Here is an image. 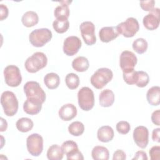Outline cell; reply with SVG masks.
I'll use <instances>...</instances> for the list:
<instances>
[{"label":"cell","instance_id":"obj_1","mask_svg":"<svg viewBox=\"0 0 160 160\" xmlns=\"http://www.w3.org/2000/svg\"><path fill=\"white\" fill-rule=\"evenodd\" d=\"M1 104L5 115L13 116L18 110V100L14 92L10 91H4L1 96Z\"/></svg>","mask_w":160,"mask_h":160},{"label":"cell","instance_id":"obj_2","mask_svg":"<svg viewBox=\"0 0 160 160\" xmlns=\"http://www.w3.org/2000/svg\"><path fill=\"white\" fill-rule=\"evenodd\" d=\"M48 58L42 52H36L29 56L25 61L24 67L30 73H35L46 66Z\"/></svg>","mask_w":160,"mask_h":160},{"label":"cell","instance_id":"obj_3","mask_svg":"<svg viewBox=\"0 0 160 160\" xmlns=\"http://www.w3.org/2000/svg\"><path fill=\"white\" fill-rule=\"evenodd\" d=\"M113 77L112 71L106 68H101L97 69L91 76L90 81L93 87L98 89L104 88Z\"/></svg>","mask_w":160,"mask_h":160},{"label":"cell","instance_id":"obj_4","mask_svg":"<svg viewBox=\"0 0 160 160\" xmlns=\"http://www.w3.org/2000/svg\"><path fill=\"white\" fill-rule=\"evenodd\" d=\"M52 37L51 30L48 28H40L33 30L29 34V40L33 46L40 48L49 42Z\"/></svg>","mask_w":160,"mask_h":160},{"label":"cell","instance_id":"obj_5","mask_svg":"<svg viewBox=\"0 0 160 160\" xmlns=\"http://www.w3.org/2000/svg\"><path fill=\"white\" fill-rule=\"evenodd\" d=\"M116 28L119 34H121L125 38H131L139 31V25L136 18L130 17L125 21L118 24Z\"/></svg>","mask_w":160,"mask_h":160},{"label":"cell","instance_id":"obj_6","mask_svg":"<svg viewBox=\"0 0 160 160\" xmlns=\"http://www.w3.org/2000/svg\"><path fill=\"white\" fill-rule=\"evenodd\" d=\"M78 104L81 109L90 111L94 105V95L92 90L88 87H82L78 92Z\"/></svg>","mask_w":160,"mask_h":160},{"label":"cell","instance_id":"obj_7","mask_svg":"<svg viewBox=\"0 0 160 160\" xmlns=\"http://www.w3.org/2000/svg\"><path fill=\"white\" fill-rule=\"evenodd\" d=\"M23 89L27 98L36 99L42 103L46 101V93L40 86V84L36 81H28L24 85Z\"/></svg>","mask_w":160,"mask_h":160},{"label":"cell","instance_id":"obj_8","mask_svg":"<svg viewBox=\"0 0 160 160\" xmlns=\"http://www.w3.org/2000/svg\"><path fill=\"white\" fill-rule=\"evenodd\" d=\"M6 84L11 87H18L22 82V76L19 68L15 65H8L4 69Z\"/></svg>","mask_w":160,"mask_h":160},{"label":"cell","instance_id":"obj_9","mask_svg":"<svg viewBox=\"0 0 160 160\" xmlns=\"http://www.w3.org/2000/svg\"><path fill=\"white\" fill-rule=\"evenodd\" d=\"M26 147L31 155L39 156L43 150L42 137L37 133L31 134L26 139Z\"/></svg>","mask_w":160,"mask_h":160},{"label":"cell","instance_id":"obj_10","mask_svg":"<svg viewBox=\"0 0 160 160\" xmlns=\"http://www.w3.org/2000/svg\"><path fill=\"white\" fill-rule=\"evenodd\" d=\"M80 31L82 38L88 46L93 45L96 42L95 35V26L91 21H84L80 25Z\"/></svg>","mask_w":160,"mask_h":160},{"label":"cell","instance_id":"obj_11","mask_svg":"<svg viewBox=\"0 0 160 160\" xmlns=\"http://www.w3.org/2000/svg\"><path fill=\"white\" fill-rule=\"evenodd\" d=\"M119 59V64L122 72H127L134 70L138 62L136 56L132 52L127 50L121 52Z\"/></svg>","mask_w":160,"mask_h":160},{"label":"cell","instance_id":"obj_12","mask_svg":"<svg viewBox=\"0 0 160 160\" xmlns=\"http://www.w3.org/2000/svg\"><path fill=\"white\" fill-rule=\"evenodd\" d=\"M81 45V41L78 37L75 36H68L63 42V52L68 56H72L78 52Z\"/></svg>","mask_w":160,"mask_h":160},{"label":"cell","instance_id":"obj_13","mask_svg":"<svg viewBox=\"0 0 160 160\" xmlns=\"http://www.w3.org/2000/svg\"><path fill=\"white\" fill-rule=\"evenodd\" d=\"M133 139L136 145L144 149L149 142V131L146 127L144 126H137L133 131Z\"/></svg>","mask_w":160,"mask_h":160},{"label":"cell","instance_id":"obj_14","mask_svg":"<svg viewBox=\"0 0 160 160\" xmlns=\"http://www.w3.org/2000/svg\"><path fill=\"white\" fill-rule=\"evenodd\" d=\"M159 9L158 8H154L143 18L142 23L147 29L152 31L159 27Z\"/></svg>","mask_w":160,"mask_h":160},{"label":"cell","instance_id":"obj_15","mask_svg":"<svg viewBox=\"0 0 160 160\" xmlns=\"http://www.w3.org/2000/svg\"><path fill=\"white\" fill-rule=\"evenodd\" d=\"M59 118L65 121H69L74 118L77 115L76 107L70 103L65 104L61 107L58 112Z\"/></svg>","mask_w":160,"mask_h":160},{"label":"cell","instance_id":"obj_16","mask_svg":"<svg viewBox=\"0 0 160 160\" xmlns=\"http://www.w3.org/2000/svg\"><path fill=\"white\" fill-rule=\"evenodd\" d=\"M42 104L38 99L27 98L23 104L24 111L30 115H36L41 111Z\"/></svg>","mask_w":160,"mask_h":160},{"label":"cell","instance_id":"obj_17","mask_svg":"<svg viewBox=\"0 0 160 160\" xmlns=\"http://www.w3.org/2000/svg\"><path fill=\"white\" fill-rule=\"evenodd\" d=\"M119 35L116 27L106 26L102 28L99 32L100 40L103 42H109Z\"/></svg>","mask_w":160,"mask_h":160},{"label":"cell","instance_id":"obj_18","mask_svg":"<svg viewBox=\"0 0 160 160\" xmlns=\"http://www.w3.org/2000/svg\"><path fill=\"white\" fill-rule=\"evenodd\" d=\"M99 101L101 106L104 108L110 107L114 102V94L109 89L102 90L99 94Z\"/></svg>","mask_w":160,"mask_h":160},{"label":"cell","instance_id":"obj_19","mask_svg":"<svg viewBox=\"0 0 160 160\" xmlns=\"http://www.w3.org/2000/svg\"><path fill=\"white\" fill-rule=\"evenodd\" d=\"M113 129L109 126H103L99 128L97 132V138L102 142H108L114 138Z\"/></svg>","mask_w":160,"mask_h":160},{"label":"cell","instance_id":"obj_20","mask_svg":"<svg viewBox=\"0 0 160 160\" xmlns=\"http://www.w3.org/2000/svg\"><path fill=\"white\" fill-rule=\"evenodd\" d=\"M146 99L149 104L158 106L160 103V88L154 86L149 88L146 93Z\"/></svg>","mask_w":160,"mask_h":160},{"label":"cell","instance_id":"obj_21","mask_svg":"<svg viewBox=\"0 0 160 160\" xmlns=\"http://www.w3.org/2000/svg\"><path fill=\"white\" fill-rule=\"evenodd\" d=\"M71 1H61V5L58 6L54 11V15L56 19H68L69 16V4Z\"/></svg>","mask_w":160,"mask_h":160},{"label":"cell","instance_id":"obj_22","mask_svg":"<svg viewBox=\"0 0 160 160\" xmlns=\"http://www.w3.org/2000/svg\"><path fill=\"white\" fill-rule=\"evenodd\" d=\"M22 24L28 28L32 27L39 22V16L38 14L33 11L26 12L21 18Z\"/></svg>","mask_w":160,"mask_h":160},{"label":"cell","instance_id":"obj_23","mask_svg":"<svg viewBox=\"0 0 160 160\" xmlns=\"http://www.w3.org/2000/svg\"><path fill=\"white\" fill-rule=\"evenodd\" d=\"M44 82L48 89H54L60 84V78L55 72H49L46 74L44 77Z\"/></svg>","mask_w":160,"mask_h":160},{"label":"cell","instance_id":"obj_24","mask_svg":"<svg viewBox=\"0 0 160 160\" xmlns=\"http://www.w3.org/2000/svg\"><path fill=\"white\" fill-rule=\"evenodd\" d=\"M91 156L94 160H108L109 158V152L106 148L96 146L92 149Z\"/></svg>","mask_w":160,"mask_h":160},{"label":"cell","instance_id":"obj_25","mask_svg":"<svg viewBox=\"0 0 160 160\" xmlns=\"http://www.w3.org/2000/svg\"><path fill=\"white\" fill-rule=\"evenodd\" d=\"M89 66L88 59L84 56H78L72 62V68L78 72H84Z\"/></svg>","mask_w":160,"mask_h":160},{"label":"cell","instance_id":"obj_26","mask_svg":"<svg viewBox=\"0 0 160 160\" xmlns=\"http://www.w3.org/2000/svg\"><path fill=\"white\" fill-rule=\"evenodd\" d=\"M64 152L61 147L58 144L51 146L47 151V158L49 160H61L63 158Z\"/></svg>","mask_w":160,"mask_h":160},{"label":"cell","instance_id":"obj_27","mask_svg":"<svg viewBox=\"0 0 160 160\" xmlns=\"http://www.w3.org/2000/svg\"><path fill=\"white\" fill-rule=\"evenodd\" d=\"M33 126V121L28 118H21L19 119L16 123V128L22 132H27L31 131Z\"/></svg>","mask_w":160,"mask_h":160},{"label":"cell","instance_id":"obj_28","mask_svg":"<svg viewBox=\"0 0 160 160\" xmlns=\"http://www.w3.org/2000/svg\"><path fill=\"white\" fill-rule=\"evenodd\" d=\"M52 27L58 33L62 34L68 31L69 22L68 19H56L52 22Z\"/></svg>","mask_w":160,"mask_h":160},{"label":"cell","instance_id":"obj_29","mask_svg":"<svg viewBox=\"0 0 160 160\" xmlns=\"http://www.w3.org/2000/svg\"><path fill=\"white\" fill-rule=\"evenodd\" d=\"M132 46L135 52L141 54L147 51L148 44L146 40L144 38H138L133 41Z\"/></svg>","mask_w":160,"mask_h":160},{"label":"cell","instance_id":"obj_30","mask_svg":"<svg viewBox=\"0 0 160 160\" xmlns=\"http://www.w3.org/2000/svg\"><path fill=\"white\" fill-rule=\"evenodd\" d=\"M69 132L74 136H79L84 131V126L80 121H74L68 126Z\"/></svg>","mask_w":160,"mask_h":160},{"label":"cell","instance_id":"obj_31","mask_svg":"<svg viewBox=\"0 0 160 160\" xmlns=\"http://www.w3.org/2000/svg\"><path fill=\"white\" fill-rule=\"evenodd\" d=\"M65 82L68 88L70 89H75L79 85V76L73 72L69 73L65 78Z\"/></svg>","mask_w":160,"mask_h":160},{"label":"cell","instance_id":"obj_32","mask_svg":"<svg viewBox=\"0 0 160 160\" xmlns=\"http://www.w3.org/2000/svg\"><path fill=\"white\" fill-rule=\"evenodd\" d=\"M61 148L64 154H65L66 156L79 150L77 143L71 140L64 141L61 145Z\"/></svg>","mask_w":160,"mask_h":160},{"label":"cell","instance_id":"obj_33","mask_svg":"<svg viewBox=\"0 0 160 160\" xmlns=\"http://www.w3.org/2000/svg\"><path fill=\"white\" fill-rule=\"evenodd\" d=\"M137 73L138 78L135 84L139 88H144L146 86L149 81V77L148 73L142 71H137Z\"/></svg>","mask_w":160,"mask_h":160},{"label":"cell","instance_id":"obj_34","mask_svg":"<svg viewBox=\"0 0 160 160\" xmlns=\"http://www.w3.org/2000/svg\"><path fill=\"white\" fill-rule=\"evenodd\" d=\"M123 79L124 81L129 85L132 84H135L136 82L137 81V78H138V73L137 71H136L134 69L127 72H123Z\"/></svg>","mask_w":160,"mask_h":160},{"label":"cell","instance_id":"obj_35","mask_svg":"<svg viewBox=\"0 0 160 160\" xmlns=\"http://www.w3.org/2000/svg\"><path fill=\"white\" fill-rule=\"evenodd\" d=\"M116 128L119 134H126L129 132L131 126L128 122L126 121H121L116 124Z\"/></svg>","mask_w":160,"mask_h":160},{"label":"cell","instance_id":"obj_36","mask_svg":"<svg viewBox=\"0 0 160 160\" xmlns=\"http://www.w3.org/2000/svg\"><path fill=\"white\" fill-rule=\"evenodd\" d=\"M141 8L145 11H151L155 5V1L148 0V1H141L139 2Z\"/></svg>","mask_w":160,"mask_h":160},{"label":"cell","instance_id":"obj_37","mask_svg":"<svg viewBox=\"0 0 160 160\" xmlns=\"http://www.w3.org/2000/svg\"><path fill=\"white\" fill-rule=\"evenodd\" d=\"M149 155L151 160L160 159V146H154L149 150Z\"/></svg>","mask_w":160,"mask_h":160},{"label":"cell","instance_id":"obj_38","mask_svg":"<svg viewBox=\"0 0 160 160\" xmlns=\"http://www.w3.org/2000/svg\"><path fill=\"white\" fill-rule=\"evenodd\" d=\"M126 158V153L121 149L116 150L112 156L113 160H125Z\"/></svg>","mask_w":160,"mask_h":160},{"label":"cell","instance_id":"obj_39","mask_svg":"<svg viewBox=\"0 0 160 160\" xmlns=\"http://www.w3.org/2000/svg\"><path fill=\"white\" fill-rule=\"evenodd\" d=\"M151 121L153 124L157 126L160 125V111L159 109L154 111L151 114Z\"/></svg>","mask_w":160,"mask_h":160},{"label":"cell","instance_id":"obj_40","mask_svg":"<svg viewBox=\"0 0 160 160\" xmlns=\"http://www.w3.org/2000/svg\"><path fill=\"white\" fill-rule=\"evenodd\" d=\"M9 11L7 6L3 4H0V19L3 21L8 16Z\"/></svg>","mask_w":160,"mask_h":160},{"label":"cell","instance_id":"obj_41","mask_svg":"<svg viewBox=\"0 0 160 160\" xmlns=\"http://www.w3.org/2000/svg\"><path fill=\"white\" fill-rule=\"evenodd\" d=\"M67 159L70 160V159H79V160H83L84 159V157L83 155L82 154V152L79 151L78 150L76 152L67 155Z\"/></svg>","mask_w":160,"mask_h":160},{"label":"cell","instance_id":"obj_42","mask_svg":"<svg viewBox=\"0 0 160 160\" xmlns=\"http://www.w3.org/2000/svg\"><path fill=\"white\" fill-rule=\"evenodd\" d=\"M147 160L148 156L146 153L143 151H138L135 153L134 157L132 158V160Z\"/></svg>","mask_w":160,"mask_h":160},{"label":"cell","instance_id":"obj_43","mask_svg":"<svg viewBox=\"0 0 160 160\" xmlns=\"http://www.w3.org/2000/svg\"><path fill=\"white\" fill-rule=\"evenodd\" d=\"M159 134H160V128L154 129L152 132V139L153 141L159 142Z\"/></svg>","mask_w":160,"mask_h":160}]
</instances>
